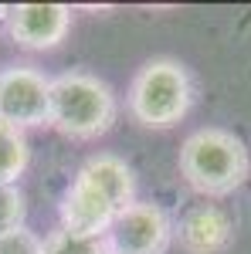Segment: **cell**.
<instances>
[{"label": "cell", "instance_id": "277c9868", "mask_svg": "<svg viewBox=\"0 0 251 254\" xmlns=\"http://www.w3.org/2000/svg\"><path fill=\"white\" fill-rule=\"evenodd\" d=\"M0 122L14 129H38L51 122V78L38 64L0 68Z\"/></svg>", "mask_w": 251, "mask_h": 254}, {"label": "cell", "instance_id": "5b68a950", "mask_svg": "<svg viewBox=\"0 0 251 254\" xmlns=\"http://www.w3.org/2000/svg\"><path fill=\"white\" fill-rule=\"evenodd\" d=\"M105 241L112 254H167L173 244V220L160 203L136 200L116 214Z\"/></svg>", "mask_w": 251, "mask_h": 254}, {"label": "cell", "instance_id": "3957f363", "mask_svg": "<svg viewBox=\"0 0 251 254\" xmlns=\"http://www.w3.org/2000/svg\"><path fill=\"white\" fill-rule=\"evenodd\" d=\"M119 119V98L109 81L92 71H61L51 78V129L88 142L112 129Z\"/></svg>", "mask_w": 251, "mask_h": 254}, {"label": "cell", "instance_id": "30bf717a", "mask_svg": "<svg viewBox=\"0 0 251 254\" xmlns=\"http://www.w3.org/2000/svg\"><path fill=\"white\" fill-rule=\"evenodd\" d=\"M31 163V146H27V136L0 122V187L7 183H17V176L27 170Z\"/></svg>", "mask_w": 251, "mask_h": 254}, {"label": "cell", "instance_id": "52a82bcc", "mask_svg": "<svg viewBox=\"0 0 251 254\" xmlns=\"http://www.w3.org/2000/svg\"><path fill=\"white\" fill-rule=\"evenodd\" d=\"M173 237L187 254H221L234 241V220L217 203H197L173 224Z\"/></svg>", "mask_w": 251, "mask_h": 254}, {"label": "cell", "instance_id": "7c38bea8", "mask_svg": "<svg viewBox=\"0 0 251 254\" xmlns=\"http://www.w3.org/2000/svg\"><path fill=\"white\" fill-rule=\"evenodd\" d=\"M27 200H24V190L17 183H7L0 187V237L17 231V227H27Z\"/></svg>", "mask_w": 251, "mask_h": 254}, {"label": "cell", "instance_id": "ba28073f", "mask_svg": "<svg viewBox=\"0 0 251 254\" xmlns=\"http://www.w3.org/2000/svg\"><path fill=\"white\" fill-rule=\"evenodd\" d=\"M116 214H119L116 207L82 180H72V187L65 190V196L58 203L61 231H72V234H82V237H105Z\"/></svg>", "mask_w": 251, "mask_h": 254}, {"label": "cell", "instance_id": "6da1fadb", "mask_svg": "<svg viewBox=\"0 0 251 254\" xmlns=\"http://www.w3.org/2000/svg\"><path fill=\"white\" fill-rule=\"evenodd\" d=\"M180 176L200 196H228L251 176V153L245 139L228 129H197L180 146Z\"/></svg>", "mask_w": 251, "mask_h": 254}, {"label": "cell", "instance_id": "9c48e42d", "mask_svg": "<svg viewBox=\"0 0 251 254\" xmlns=\"http://www.w3.org/2000/svg\"><path fill=\"white\" fill-rule=\"evenodd\" d=\"M75 180L88 183L95 193H102L116 210H126L129 203H136V176L133 166L116 153H95L82 163Z\"/></svg>", "mask_w": 251, "mask_h": 254}, {"label": "cell", "instance_id": "8992f818", "mask_svg": "<svg viewBox=\"0 0 251 254\" xmlns=\"http://www.w3.org/2000/svg\"><path fill=\"white\" fill-rule=\"evenodd\" d=\"M3 17L10 41L24 51L58 48L72 31V7L65 3H17Z\"/></svg>", "mask_w": 251, "mask_h": 254}, {"label": "cell", "instance_id": "7a4b0ae2", "mask_svg": "<svg viewBox=\"0 0 251 254\" xmlns=\"http://www.w3.org/2000/svg\"><path fill=\"white\" fill-rule=\"evenodd\" d=\"M193 105V78L183 61L160 55L139 64V71L129 81L126 92V109L133 122L143 129H173L180 126Z\"/></svg>", "mask_w": 251, "mask_h": 254}, {"label": "cell", "instance_id": "4fadbf2b", "mask_svg": "<svg viewBox=\"0 0 251 254\" xmlns=\"http://www.w3.org/2000/svg\"><path fill=\"white\" fill-rule=\"evenodd\" d=\"M41 244H44V241H41L34 231L17 227V231L0 237V254H41Z\"/></svg>", "mask_w": 251, "mask_h": 254}, {"label": "cell", "instance_id": "8fae6325", "mask_svg": "<svg viewBox=\"0 0 251 254\" xmlns=\"http://www.w3.org/2000/svg\"><path fill=\"white\" fill-rule=\"evenodd\" d=\"M41 254H112L105 237H82L72 231H51L41 244Z\"/></svg>", "mask_w": 251, "mask_h": 254}]
</instances>
